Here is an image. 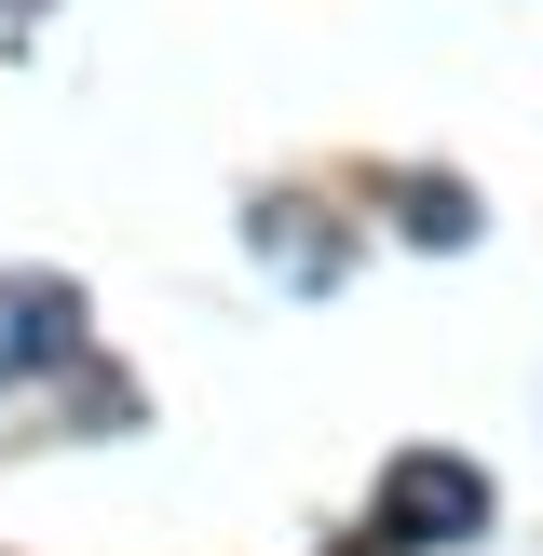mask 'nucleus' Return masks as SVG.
I'll return each instance as SVG.
<instances>
[{
    "mask_svg": "<svg viewBox=\"0 0 543 556\" xmlns=\"http://www.w3.org/2000/svg\"><path fill=\"white\" fill-rule=\"evenodd\" d=\"M489 530V476L449 448H407L380 476V516H367V556H434V543H476Z\"/></svg>",
    "mask_w": 543,
    "mask_h": 556,
    "instance_id": "nucleus-1",
    "label": "nucleus"
},
{
    "mask_svg": "<svg viewBox=\"0 0 543 556\" xmlns=\"http://www.w3.org/2000/svg\"><path fill=\"white\" fill-rule=\"evenodd\" d=\"M81 353V286L68 271H0V380H41Z\"/></svg>",
    "mask_w": 543,
    "mask_h": 556,
    "instance_id": "nucleus-2",
    "label": "nucleus"
},
{
    "mask_svg": "<svg viewBox=\"0 0 543 556\" xmlns=\"http://www.w3.org/2000/svg\"><path fill=\"white\" fill-rule=\"evenodd\" d=\"M394 217H407V244H462V231H476V190H462V177H407Z\"/></svg>",
    "mask_w": 543,
    "mask_h": 556,
    "instance_id": "nucleus-3",
    "label": "nucleus"
},
{
    "mask_svg": "<svg viewBox=\"0 0 543 556\" xmlns=\"http://www.w3.org/2000/svg\"><path fill=\"white\" fill-rule=\"evenodd\" d=\"M0 14H41V0H0Z\"/></svg>",
    "mask_w": 543,
    "mask_h": 556,
    "instance_id": "nucleus-4",
    "label": "nucleus"
}]
</instances>
